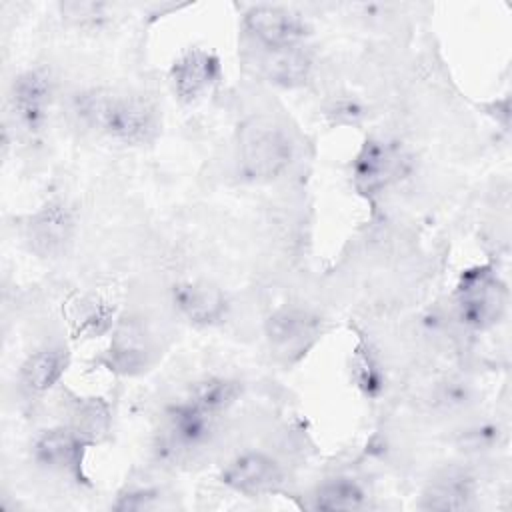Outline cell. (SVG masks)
Here are the masks:
<instances>
[{
  "label": "cell",
  "mask_w": 512,
  "mask_h": 512,
  "mask_svg": "<svg viewBox=\"0 0 512 512\" xmlns=\"http://www.w3.org/2000/svg\"><path fill=\"white\" fill-rule=\"evenodd\" d=\"M74 112L88 128L126 146L150 144L160 132L156 106L138 94L90 88L74 96Z\"/></svg>",
  "instance_id": "6da1fadb"
},
{
  "label": "cell",
  "mask_w": 512,
  "mask_h": 512,
  "mask_svg": "<svg viewBox=\"0 0 512 512\" xmlns=\"http://www.w3.org/2000/svg\"><path fill=\"white\" fill-rule=\"evenodd\" d=\"M294 148L288 134L270 118H250L240 128V172L252 182L278 178L292 162Z\"/></svg>",
  "instance_id": "7a4b0ae2"
},
{
  "label": "cell",
  "mask_w": 512,
  "mask_h": 512,
  "mask_svg": "<svg viewBox=\"0 0 512 512\" xmlns=\"http://www.w3.org/2000/svg\"><path fill=\"white\" fill-rule=\"evenodd\" d=\"M456 312L472 330H488L506 312L508 288L490 266H472L458 278L454 292Z\"/></svg>",
  "instance_id": "3957f363"
},
{
  "label": "cell",
  "mask_w": 512,
  "mask_h": 512,
  "mask_svg": "<svg viewBox=\"0 0 512 512\" xmlns=\"http://www.w3.org/2000/svg\"><path fill=\"white\" fill-rule=\"evenodd\" d=\"M410 170V158L406 150L386 138H366L352 160L354 188L372 196L398 182Z\"/></svg>",
  "instance_id": "277c9868"
},
{
  "label": "cell",
  "mask_w": 512,
  "mask_h": 512,
  "mask_svg": "<svg viewBox=\"0 0 512 512\" xmlns=\"http://www.w3.org/2000/svg\"><path fill=\"white\" fill-rule=\"evenodd\" d=\"M320 316L302 306H284L266 318L264 334L274 350L284 360H298L320 336Z\"/></svg>",
  "instance_id": "5b68a950"
},
{
  "label": "cell",
  "mask_w": 512,
  "mask_h": 512,
  "mask_svg": "<svg viewBox=\"0 0 512 512\" xmlns=\"http://www.w3.org/2000/svg\"><path fill=\"white\" fill-rule=\"evenodd\" d=\"M76 230L74 214L62 200H50L28 216L24 224V242L42 258H58L72 244Z\"/></svg>",
  "instance_id": "8992f818"
},
{
  "label": "cell",
  "mask_w": 512,
  "mask_h": 512,
  "mask_svg": "<svg viewBox=\"0 0 512 512\" xmlns=\"http://www.w3.org/2000/svg\"><path fill=\"white\" fill-rule=\"evenodd\" d=\"M54 84L46 70L30 68L18 74L10 88V104L18 126L28 134H40L48 122Z\"/></svg>",
  "instance_id": "52a82bcc"
},
{
  "label": "cell",
  "mask_w": 512,
  "mask_h": 512,
  "mask_svg": "<svg viewBox=\"0 0 512 512\" xmlns=\"http://www.w3.org/2000/svg\"><path fill=\"white\" fill-rule=\"evenodd\" d=\"M220 482L238 494L256 498L278 492L284 474L272 456L264 452H244L224 466Z\"/></svg>",
  "instance_id": "ba28073f"
},
{
  "label": "cell",
  "mask_w": 512,
  "mask_h": 512,
  "mask_svg": "<svg viewBox=\"0 0 512 512\" xmlns=\"http://www.w3.org/2000/svg\"><path fill=\"white\" fill-rule=\"evenodd\" d=\"M244 26L266 50L300 46L310 34L306 20L280 6H254L244 16Z\"/></svg>",
  "instance_id": "9c48e42d"
},
{
  "label": "cell",
  "mask_w": 512,
  "mask_h": 512,
  "mask_svg": "<svg viewBox=\"0 0 512 512\" xmlns=\"http://www.w3.org/2000/svg\"><path fill=\"white\" fill-rule=\"evenodd\" d=\"M220 74L222 66L216 54L202 48H190L174 60L168 76L178 100L192 104L212 90L220 80Z\"/></svg>",
  "instance_id": "30bf717a"
},
{
  "label": "cell",
  "mask_w": 512,
  "mask_h": 512,
  "mask_svg": "<svg viewBox=\"0 0 512 512\" xmlns=\"http://www.w3.org/2000/svg\"><path fill=\"white\" fill-rule=\"evenodd\" d=\"M88 446L90 444L70 426H54L34 440L32 454L46 470L78 476L82 470L84 450Z\"/></svg>",
  "instance_id": "8fae6325"
},
{
  "label": "cell",
  "mask_w": 512,
  "mask_h": 512,
  "mask_svg": "<svg viewBox=\"0 0 512 512\" xmlns=\"http://www.w3.org/2000/svg\"><path fill=\"white\" fill-rule=\"evenodd\" d=\"M176 310L194 326H214L224 320L228 302L224 292L204 280H186L172 288Z\"/></svg>",
  "instance_id": "7c38bea8"
},
{
  "label": "cell",
  "mask_w": 512,
  "mask_h": 512,
  "mask_svg": "<svg viewBox=\"0 0 512 512\" xmlns=\"http://www.w3.org/2000/svg\"><path fill=\"white\" fill-rule=\"evenodd\" d=\"M212 426L214 416L184 398L164 414V442L170 450H192L210 438Z\"/></svg>",
  "instance_id": "4fadbf2b"
},
{
  "label": "cell",
  "mask_w": 512,
  "mask_h": 512,
  "mask_svg": "<svg viewBox=\"0 0 512 512\" xmlns=\"http://www.w3.org/2000/svg\"><path fill=\"white\" fill-rule=\"evenodd\" d=\"M472 494V478L460 468H448L430 480L420 506L426 510H464L470 506Z\"/></svg>",
  "instance_id": "5bb4252c"
},
{
  "label": "cell",
  "mask_w": 512,
  "mask_h": 512,
  "mask_svg": "<svg viewBox=\"0 0 512 512\" xmlns=\"http://www.w3.org/2000/svg\"><path fill=\"white\" fill-rule=\"evenodd\" d=\"M148 344L136 324H122L116 328L110 348L106 352V366L118 374H138L148 364Z\"/></svg>",
  "instance_id": "9a60e30c"
},
{
  "label": "cell",
  "mask_w": 512,
  "mask_h": 512,
  "mask_svg": "<svg viewBox=\"0 0 512 512\" xmlns=\"http://www.w3.org/2000/svg\"><path fill=\"white\" fill-rule=\"evenodd\" d=\"M264 76L282 88L302 86L312 70V58L302 46L272 48L262 58Z\"/></svg>",
  "instance_id": "2e32d148"
},
{
  "label": "cell",
  "mask_w": 512,
  "mask_h": 512,
  "mask_svg": "<svg viewBox=\"0 0 512 512\" xmlns=\"http://www.w3.org/2000/svg\"><path fill=\"white\" fill-rule=\"evenodd\" d=\"M68 368V354L60 346H44L32 352L20 366V380L30 392H48Z\"/></svg>",
  "instance_id": "e0dca14e"
},
{
  "label": "cell",
  "mask_w": 512,
  "mask_h": 512,
  "mask_svg": "<svg viewBox=\"0 0 512 512\" xmlns=\"http://www.w3.org/2000/svg\"><path fill=\"white\" fill-rule=\"evenodd\" d=\"M366 504V492L358 480L350 476H334L320 482L312 492V508L316 510H360Z\"/></svg>",
  "instance_id": "ac0fdd59"
},
{
  "label": "cell",
  "mask_w": 512,
  "mask_h": 512,
  "mask_svg": "<svg viewBox=\"0 0 512 512\" xmlns=\"http://www.w3.org/2000/svg\"><path fill=\"white\" fill-rule=\"evenodd\" d=\"M242 396V382L228 376H212L192 386L186 400L210 416H218L232 408Z\"/></svg>",
  "instance_id": "d6986e66"
},
{
  "label": "cell",
  "mask_w": 512,
  "mask_h": 512,
  "mask_svg": "<svg viewBox=\"0 0 512 512\" xmlns=\"http://www.w3.org/2000/svg\"><path fill=\"white\" fill-rule=\"evenodd\" d=\"M88 444L98 442L110 428V412L100 398H78L70 408V424Z\"/></svg>",
  "instance_id": "ffe728a7"
},
{
  "label": "cell",
  "mask_w": 512,
  "mask_h": 512,
  "mask_svg": "<svg viewBox=\"0 0 512 512\" xmlns=\"http://www.w3.org/2000/svg\"><path fill=\"white\" fill-rule=\"evenodd\" d=\"M352 376L356 386L368 396H376L382 390V370L368 346L356 348L352 358Z\"/></svg>",
  "instance_id": "44dd1931"
},
{
  "label": "cell",
  "mask_w": 512,
  "mask_h": 512,
  "mask_svg": "<svg viewBox=\"0 0 512 512\" xmlns=\"http://www.w3.org/2000/svg\"><path fill=\"white\" fill-rule=\"evenodd\" d=\"M114 310L104 302H90L88 308L76 320V332L86 338H98L106 334L114 324Z\"/></svg>",
  "instance_id": "7402d4cb"
},
{
  "label": "cell",
  "mask_w": 512,
  "mask_h": 512,
  "mask_svg": "<svg viewBox=\"0 0 512 512\" xmlns=\"http://www.w3.org/2000/svg\"><path fill=\"white\" fill-rule=\"evenodd\" d=\"M58 10L66 22L80 28L98 26L106 18V4L102 2H82V0L60 2Z\"/></svg>",
  "instance_id": "603a6c76"
},
{
  "label": "cell",
  "mask_w": 512,
  "mask_h": 512,
  "mask_svg": "<svg viewBox=\"0 0 512 512\" xmlns=\"http://www.w3.org/2000/svg\"><path fill=\"white\" fill-rule=\"evenodd\" d=\"M158 500V492L152 488H130L118 496V500L112 504L114 510L120 512H140L154 508Z\"/></svg>",
  "instance_id": "cb8c5ba5"
},
{
  "label": "cell",
  "mask_w": 512,
  "mask_h": 512,
  "mask_svg": "<svg viewBox=\"0 0 512 512\" xmlns=\"http://www.w3.org/2000/svg\"><path fill=\"white\" fill-rule=\"evenodd\" d=\"M328 114L338 122V124H354L362 118L364 110L358 102L354 100H338L328 108Z\"/></svg>",
  "instance_id": "d4e9b609"
}]
</instances>
